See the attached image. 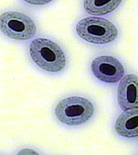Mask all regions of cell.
Listing matches in <instances>:
<instances>
[{
  "instance_id": "1",
  "label": "cell",
  "mask_w": 138,
  "mask_h": 155,
  "mask_svg": "<svg viewBox=\"0 0 138 155\" xmlns=\"http://www.w3.org/2000/svg\"><path fill=\"white\" fill-rule=\"evenodd\" d=\"M30 54L40 68L49 72L62 71L66 66V57L58 44L49 39L37 38L30 45Z\"/></svg>"
},
{
  "instance_id": "8",
  "label": "cell",
  "mask_w": 138,
  "mask_h": 155,
  "mask_svg": "<svg viewBox=\"0 0 138 155\" xmlns=\"http://www.w3.org/2000/svg\"><path fill=\"white\" fill-rule=\"evenodd\" d=\"M122 0H84L85 11L92 15H105L118 7Z\"/></svg>"
},
{
  "instance_id": "3",
  "label": "cell",
  "mask_w": 138,
  "mask_h": 155,
  "mask_svg": "<svg viewBox=\"0 0 138 155\" xmlns=\"http://www.w3.org/2000/svg\"><path fill=\"white\" fill-rule=\"evenodd\" d=\"M76 32L84 41L95 44H106L113 41L118 35L115 25L101 17H86L77 23Z\"/></svg>"
},
{
  "instance_id": "9",
  "label": "cell",
  "mask_w": 138,
  "mask_h": 155,
  "mask_svg": "<svg viewBox=\"0 0 138 155\" xmlns=\"http://www.w3.org/2000/svg\"><path fill=\"white\" fill-rule=\"evenodd\" d=\"M28 4L32 5H45L50 3L52 0H24Z\"/></svg>"
},
{
  "instance_id": "4",
  "label": "cell",
  "mask_w": 138,
  "mask_h": 155,
  "mask_svg": "<svg viewBox=\"0 0 138 155\" xmlns=\"http://www.w3.org/2000/svg\"><path fill=\"white\" fill-rule=\"evenodd\" d=\"M0 30L5 35L19 41L32 38L37 32L31 17L15 11L6 12L0 15Z\"/></svg>"
},
{
  "instance_id": "5",
  "label": "cell",
  "mask_w": 138,
  "mask_h": 155,
  "mask_svg": "<svg viewBox=\"0 0 138 155\" xmlns=\"http://www.w3.org/2000/svg\"><path fill=\"white\" fill-rule=\"evenodd\" d=\"M91 71L97 79L108 84L116 83L124 75L122 64L112 56L96 57L91 63Z\"/></svg>"
},
{
  "instance_id": "6",
  "label": "cell",
  "mask_w": 138,
  "mask_h": 155,
  "mask_svg": "<svg viewBox=\"0 0 138 155\" xmlns=\"http://www.w3.org/2000/svg\"><path fill=\"white\" fill-rule=\"evenodd\" d=\"M117 89V101L123 110L137 108L138 81L137 75L129 74L123 77Z\"/></svg>"
},
{
  "instance_id": "7",
  "label": "cell",
  "mask_w": 138,
  "mask_h": 155,
  "mask_svg": "<svg viewBox=\"0 0 138 155\" xmlns=\"http://www.w3.org/2000/svg\"><path fill=\"white\" fill-rule=\"evenodd\" d=\"M117 134L126 138H135L138 135L137 108L125 110L120 114L115 124Z\"/></svg>"
},
{
  "instance_id": "2",
  "label": "cell",
  "mask_w": 138,
  "mask_h": 155,
  "mask_svg": "<svg viewBox=\"0 0 138 155\" xmlns=\"http://www.w3.org/2000/svg\"><path fill=\"white\" fill-rule=\"evenodd\" d=\"M55 113L62 124L71 126H79L86 123L93 117L94 106L84 97H70L59 102Z\"/></svg>"
}]
</instances>
